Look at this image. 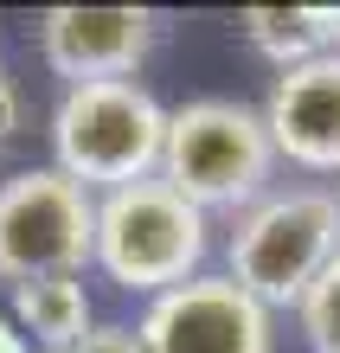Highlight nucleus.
Instances as JSON below:
<instances>
[{
	"label": "nucleus",
	"mask_w": 340,
	"mask_h": 353,
	"mask_svg": "<svg viewBox=\"0 0 340 353\" xmlns=\"http://www.w3.org/2000/svg\"><path fill=\"white\" fill-rule=\"evenodd\" d=\"M340 251V205L334 186L295 180L270 186L244 212L225 219V276L250 289L263 308H295L308 283L321 276Z\"/></svg>",
	"instance_id": "nucleus-1"
},
{
	"label": "nucleus",
	"mask_w": 340,
	"mask_h": 353,
	"mask_svg": "<svg viewBox=\"0 0 340 353\" xmlns=\"http://www.w3.org/2000/svg\"><path fill=\"white\" fill-rule=\"evenodd\" d=\"M167 141V103L141 77L110 84H65L52 110V168L77 180L83 193H116V186L154 180Z\"/></svg>",
	"instance_id": "nucleus-2"
},
{
	"label": "nucleus",
	"mask_w": 340,
	"mask_h": 353,
	"mask_svg": "<svg viewBox=\"0 0 340 353\" xmlns=\"http://www.w3.org/2000/svg\"><path fill=\"white\" fill-rule=\"evenodd\" d=\"M161 180L180 199H193L206 219H231L250 199L276 186V148L263 129L257 103L238 97H193L167 110V141H161Z\"/></svg>",
	"instance_id": "nucleus-3"
},
{
	"label": "nucleus",
	"mask_w": 340,
	"mask_h": 353,
	"mask_svg": "<svg viewBox=\"0 0 340 353\" xmlns=\"http://www.w3.org/2000/svg\"><path fill=\"white\" fill-rule=\"evenodd\" d=\"M212 251V219L199 212L193 199H180L161 174L116 186V193L97 199V251L90 263L129 296H167L186 276L206 270Z\"/></svg>",
	"instance_id": "nucleus-4"
},
{
	"label": "nucleus",
	"mask_w": 340,
	"mask_h": 353,
	"mask_svg": "<svg viewBox=\"0 0 340 353\" xmlns=\"http://www.w3.org/2000/svg\"><path fill=\"white\" fill-rule=\"evenodd\" d=\"M97 251V193L58 168H19L0 180V283L83 276Z\"/></svg>",
	"instance_id": "nucleus-5"
},
{
	"label": "nucleus",
	"mask_w": 340,
	"mask_h": 353,
	"mask_svg": "<svg viewBox=\"0 0 340 353\" xmlns=\"http://www.w3.org/2000/svg\"><path fill=\"white\" fill-rule=\"evenodd\" d=\"M141 353H276V308L238 289L225 270H199L135 321Z\"/></svg>",
	"instance_id": "nucleus-6"
},
{
	"label": "nucleus",
	"mask_w": 340,
	"mask_h": 353,
	"mask_svg": "<svg viewBox=\"0 0 340 353\" xmlns=\"http://www.w3.org/2000/svg\"><path fill=\"white\" fill-rule=\"evenodd\" d=\"M154 32L161 19L148 7H52L39 19V58L65 84H110L141 71Z\"/></svg>",
	"instance_id": "nucleus-7"
},
{
	"label": "nucleus",
	"mask_w": 340,
	"mask_h": 353,
	"mask_svg": "<svg viewBox=\"0 0 340 353\" xmlns=\"http://www.w3.org/2000/svg\"><path fill=\"white\" fill-rule=\"evenodd\" d=\"M263 129L276 161L302 174H340V52L276 71L263 97Z\"/></svg>",
	"instance_id": "nucleus-8"
},
{
	"label": "nucleus",
	"mask_w": 340,
	"mask_h": 353,
	"mask_svg": "<svg viewBox=\"0 0 340 353\" xmlns=\"http://www.w3.org/2000/svg\"><path fill=\"white\" fill-rule=\"evenodd\" d=\"M7 321L19 327V341L32 353H71L97 327V308L83 276H32L7 289Z\"/></svg>",
	"instance_id": "nucleus-9"
},
{
	"label": "nucleus",
	"mask_w": 340,
	"mask_h": 353,
	"mask_svg": "<svg viewBox=\"0 0 340 353\" xmlns=\"http://www.w3.org/2000/svg\"><path fill=\"white\" fill-rule=\"evenodd\" d=\"M238 32L276 71H295L308 58L340 52V7H244Z\"/></svg>",
	"instance_id": "nucleus-10"
},
{
	"label": "nucleus",
	"mask_w": 340,
	"mask_h": 353,
	"mask_svg": "<svg viewBox=\"0 0 340 353\" xmlns=\"http://www.w3.org/2000/svg\"><path fill=\"white\" fill-rule=\"evenodd\" d=\"M295 327H302L308 353H340V251L321 276L308 283V296L295 302Z\"/></svg>",
	"instance_id": "nucleus-11"
},
{
	"label": "nucleus",
	"mask_w": 340,
	"mask_h": 353,
	"mask_svg": "<svg viewBox=\"0 0 340 353\" xmlns=\"http://www.w3.org/2000/svg\"><path fill=\"white\" fill-rule=\"evenodd\" d=\"M71 353H141V334H135V327H122V321H97Z\"/></svg>",
	"instance_id": "nucleus-12"
},
{
	"label": "nucleus",
	"mask_w": 340,
	"mask_h": 353,
	"mask_svg": "<svg viewBox=\"0 0 340 353\" xmlns=\"http://www.w3.org/2000/svg\"><path fill=\"white\" fill-rule=\"evenodd\" d=\"M19 122H26V97H19L13 71L0 65V148H13V141H19Z\"/></svg>",
	"instance_id": "nucleus-13"
},
{
	"label": "nucleus",
	"mask_w": 340,
	"mask_h": 353,
	"mask_svg": "<svg viewBox=\"0 0 340 353\" xmlns=\"http://www.w3.org/2000/svg\"><path fill=\"white\" fill-rule=\"evenodd\" d=\"M0 353H32V347H26V341H19V327H13V321H7V315H0Z\"/></svg>",
	"instance_id": "nucleus-14"
},
{
	"label": "nucleus",
	"mask_w": 340,
	"mask_h": 353,
	"mask_svg": "<svg viewBox=\"0 0 340 353\" xmlns=\"http://www.w3.org/2000/svg\"><path fill=\"white\" fill-rule=\"evenodd\" d=\"M334 205H340V174H334Z\"/></svg>",
	"instance_id": "nucleus-15"
}]
</instances>
